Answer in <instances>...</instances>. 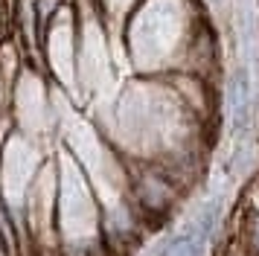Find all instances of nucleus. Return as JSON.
Here are the masks:
<instances>
[{"label":"nucleus","mask_w":259,"mask_h":256,"mask_svg":"<svg viewBox=\"0 0 259 256\" xmlns=\"http://www.w3.org/2000/svg\"><path fill=\"white\" fill-rule=\"evenodd\" d=\"M125 163H154L178 175H192L198 146V114L175 91L154 76L125 84L111 108V128L102 131Z\"/></svg>","instance_id":"obj_1"},{"label":"nucleus","mask_w":259,"mask_h":256,"mask_svg":"<svg viewBox=\"0 0 259 256\" xmlns=\"http://www.w3.org/2000/svg\"><path fill=\"white\" fill-rule=\"evenodd\" d=\"M50 154L53 151L47 146L35 143L32 137H26L15 128L0 140V212L15 224L18 236H21L26 195Z\"/></svg>","instance_id":"obj_4"},{"label":"nucleus","mask_w":259,"mask_h":256,"mask_svg":"<svg viewBox=\"0 0 259 256\" xmlns=\"http://www.w3.org/2000/svg\"><path fill=\"white\" fill-rule=\"evenodd\" d=\"M56 192H59V172H56V154H50L26 195L24 219H21V239L32 247L35 256H59Z\"/></svg>","instance_id":"obj_6"},{"label":"nucleus","mask_w":259,"mask_h":256,"mask_svg":"<svg viewBox=\"0 0 259 256\" xmlns=\"http://www.w3.org/2000/svg\"><path fill=\"white\" fill-rule=\"evenodd\" d=\"M224 209L227 207H224L222 192L204 195L181 219L175 230L163 236L154 256H210L215 247V236L222 233Z\"/></svg>","instance_id":"obj_7"},{"label":"nucleus","mask_w":259,"mask_h":256,"mask_svg":"<svg viewBox=\"0 0 259 256\" xmlns=\"http://www.w3.org/2000/svg\"><path fill=\"white\" fill-rule=\"evenodd\" d=\"M219 3H227V0H219Z\"/></svg>","instance_id":"obj_11"},{"label":"nucleus","mask_w":259,"mask_h":256,"mask_svg":"<svg viewBox=\"0 0 259 256\" xmlns=\"http://www.w3.org/2000/svg\"><path fill=\"white\" fill-rule=\"evenodd\" d=\"M242 239H245V253L259 256V212H247L242 224Z\"/></svg>","instance_id":"obj_9"},{"label":"nucleus","mask_w":259,"mask_h":256,"mask_svg":"<svg viewBox=\"0 0 259 256\" xmlns=\"http://www.w3.org/2000/svg\"><path fill=\"white\" fill-rule=\"evenodd\" d=\"M178 0H149L143 3L128 26V58L143 76H160L189 56L192 35L181 21Z\"/></svg>","instance_id":"obj_3"},{"label":"nucleus","mask_w":259,"mask_h":256,"mask_svg":"<svg viewBox=\"0 0 259 256\" xmlns=\"http://www.w3.org/2000/svg\"><path fill=\"white\" fill-rule=\"evenodd\" d=\"M53 154L59 172V192H56L59 256H99L105 250L99 198L70 151L64 146H56Z\"/></svg>","instance_id":"obj_2"},{"label":"nucleus","mask_w":259,"mask_h":256,"mask_svg":"<svg viewBox=\"0 0 259 256\" xmlns=\"http://www.w3.org/2000/svg\"><path fill=\"white\" fill-rule=\"evenodd\" d=\"M9 122L15 131H21L35 143L47 146L59 137V102L56 91L47 79L32 67H21L15 76L12 96H9Z\"/></svg>","instance_id":"obj_5"},{"label":"nucleus","mask_w":259,"mask_h":256,"mask_svg":"<svg viewBox=\"0 0 259 256\" xmlns=\"http://www.w3.org/2000/svg\"><path fill=\"white\" fill-rule=\"evenodd\" d=\"M128 198L146 221L172 216L184 198V181L154 163H128Z\"/></svg>","instance_id":"obj_8"},{"label":"nucleus","mask_w":259,"mask_h":256,"mask_svg":"<svg viewBox=\"0 0 259 256\" xmlns=\"http://www.w3.org/2000/svg\"><path fill=\"white\" fill-rule=\"evenodd\" d=\"M137 3H140V0H117L114 6L105 9V15L111 21H125V9H128V6H137Z\"/></svg>","instance_id":"obj_10"}]
</instances>
